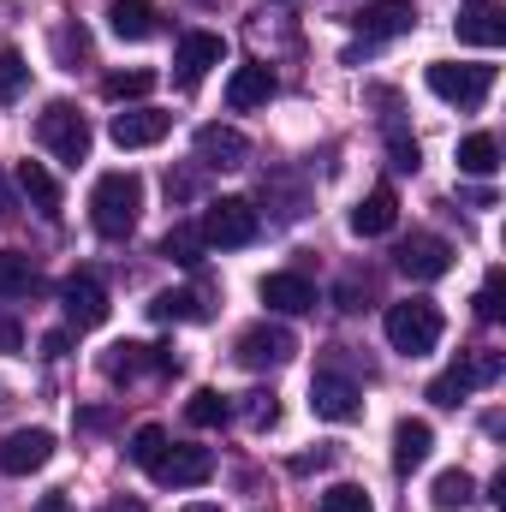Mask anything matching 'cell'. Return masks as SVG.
Here are the masks:
<instances>
[{
	"label": "cell",
	"instance_id": "6da1fadb",
	"mask_svg": "<svg viewBox=\"0 0 506 512\" xmlns=\"http://www.w3.org/2000/svg\"><path fill=\"white\" fill-rule=\"evenodd\" d=\"M381 328H387V346H393L399 358H429V352L441 346V334H447V316H441V304H429V298H405V304H387Z\"/></svg>",
	"mask_w": 506,
	"mask_h": 512
},
{
	"label": "cell",
	"instance_id": "7a4b0ae2",
	"mask_svg": "<svg viewBox=\"0 0 506 512\" xmlns=\"http://www.w3.org/2000/svg\"><path fill=\"white\" fill-rule=\"evenodd\" d=\"M143 215V179L137 173H102L90 191V227L102 239H126Z\"/></svg>",
	"mask_w": 506,
	"mask_h": 512
},
{
	"label": "cell",
	"instance_id": "3957f363",
	"mask_svg": "<svg viewBox=\"0 0 506 512\" xmlns=\"http://www.w3.org/2000/svg\"><path fill=\"white\" fill-rule=\"evenodd\" d=\"M36 143H42L54 161L78 167V161H90V120H84L72 102H48V108L36 114Z\"/></svg>",
	"mask_w": 506,
	"mask_h": 512
},
{
	"label": "cell",
	"instance_id": "277c9868",
	"mask_svg": "<svg viewBox=\"0 0 506 512\" xmlns=\"http://www.w3.org/2000/svg\"><path fill=\"white\" fill-rule=\"evenodd\" d=\"M203 245H221V251H245L256 245V233H262V215H256L251 197H215L209 209H203Z\"/></svg>",
	"mask_w": 506,
	"mask_h": 512
},
{
	"label": "cell",
	"instance_id": "5b68a950",
	"mask_svg": "<svg viewBox=\"0 0 506 512\" xmlns=\"http://www.w3.org/2000/svg\"><path fill=\"white\" fill-rule=\"evenodd\" d=\"M429 90L453 108H483V96L495 90V66H459V60H435L429 72Z\"/></svg>",
	"mask_w": 506,
	"mask_h": 512
},
{
	"label": "cell",
	"instance_id": "8992f818",
	"mask_svg": "<svg viewBox=\"0 0 506 512\" xmlns=\"http://www.w3.org/2000/svg\"><path fill=\"white\" fill-rule=\"evenodd\" d=\"M501 370H506L501 352H471V358H459L447 376H435V382H429V399H435V405H459L465 393H477V387L501 382Z\"/></svg>",
	"mask_w": 506,
	"mask_h": 512
},
{
	"label": "cell",
	"instance_id": "52a82bcc",
	"mask_svg": "<svg viewBox=\"0 0 506 512\" xmlns=\"http://www.w3.org/2000/svg\"><path fill=\"white\" fill-rule=\"evenodd\" d=\"M233 358H239L245 370H280V364H292V358H298V334H292V328H280V322H256V328L239 334Z\"/></svg>",
	"mask_w": 506,
	"mask_h": 512
},
{
	"label": "cell",
	"instance_id": "ba28073f",
	"mask_svg": "<svg viewBox=\"0 0 506 512\" xmlns=\"http://www.w3.org/2000/svg\"><path fill=\"white\" fill-rule=\"evenodd\" d=\"M310 411L328 417V423H358V417H364V393H358L352 376H340V370L328 364V370L310 376Z\"/></svg>",
	"mask_w": 506,
	"mask_h": 512
},
{
	"label": "cell",
	"instance_id": "9c48e42d",
	"mask_svg": "<svg viewBox=\"0 0 506 512\" xmlns=\"http://www.w3.org/2000/svg\"><path fill=\"white\" fill-rule=\"evenodd\" d=\"M60 310H66V328L84 334V328H102L114 304H108V292H102L96 274H66L60 280Z\"/></svg>",
	"mask_w": 506,
	"mask_h": 512
},
{
	"label": "cell",
	"instance_id": "30bf717a",
	"mask_svg": "<svg viewBox=\"0 0 506 512\" xmlns=\"http://www.w3.org/2000/svg\"><path fill=\"white\" fill-rule=\"evenodd\" d=\"M143 370L167 376V370H179V358L161 352V346H143V340H120V346L102 352V376H108V382H137Z\"/></svg>",
	"mask_w": 506,
	"mask_h": 512
},
{
	"label": "cell",
	"instance_id": "8fae6325",
	"mask_svg": "<svg viewBox=\"0 0 506 512\" xmlns=\"http://www.w3.org/2000/svg\"><path fill=\"white\" fill-rule=\"evenodd\" d=\"M149 477H155L161 489H203V483L215 477V453H209V447H167Z\"/></svg>",
	"mask_w": 506,
	"mask_h": 512
},
{
	"label": "cell",
	"instance_id": "7c38bea8",
	"mask_svg": "<svg viewBox=\"0 0 506 512\" xmlns=\"http://www.w3.org/2000/svg\"><path fill=\"white\" fill-rule=\"evenodd\" d=\"M393 256H399V274H411V280H441L453 268V245L441 233H411Z\"/></svg>",
	"mask_w": 506,
	"mask_h": 512
},
{
	"label": "cell",
	"instance_id": "4fadbf2b",
	"mask_svg": "<svg viewBox=\"0 0 506 512\" xmlns=\"http://www.w3.org/2000/svg\"><path fill=\"white\" fill-rule=\"evenodd\" d=\"M54 459V435L48 429H12L6 441H0V471L6 477H30V471H42Z\"/></svg>",
	"mask_w": 506,
	"mask_h": 512
},
{
	"label": "cell",
	"instance_id": "5bb4252c",
	"mask_svg": "<svg viewBox=\"0 0 506 512\" xmlns=\"http://www.w3.org/2000/svg\"><path fill=\"white\" fill-rule=\"evenodd\" d=\"M167 131H173V114H167V108H126V114H114L108 137H114L120 149H155Z\"/></svg>",
	"mask_w": 506,
	"mask_h": 512
},
{
	"label": "cell",
	"instance_id": "9a60e30c",
	"mask_svg": "<svg viewBox=\"0 0 506 512\" xmlns=\"http://www.w3.org/2000/svg\"><path fill=\"white\" fill-rule=\"evenodd\" d=\"M227 60V42L215 36V30H185L179 36V54H173V66H179V84L191 90V84H203V72L209 66H221Z\"/></svg>",
	"mask_w": 506,
	"mask_h": 512
},
{
	"label": "cell",
	"instance_id": "2e32d148",
	"mask_svg": "<svg viewBox=\"0 0 506 512\" xmlns=\"http://www.w3.org/2000/svg\"><path fill=\"white\" fill-rule=\"evenodd\" d=\"M262 304L268 310H280V316H304V310H316V286L304 280V274H292V268H280V274H262Z\"/></svg>",
	"mask_w": 506,
	"mask_h": 512
},
{
	"label": "cell",
	"instance_id": "e0dca14e",
	"mask_svg": "<svg viewBox=\"0 0 506 512\" xmlns=\"http://www.w3.org/2000/svg\"><path fill=\"white\" fill-rule=\"evenodd\" d=\"M429 453H435V429H429L423 417H399V423H393V471L411 477V471L429 465Z\"/></svg>",
	"mask_w": 506,
	"mask_h": 512
},
{
	"label": "cell",
	"instance_id": "ac0fdd59",
	"mask_svg": "<svg viewBox=\"0 0 506 512\" xmlns=\"http://www.w3.org/2000/svg\"><path fill=\"white\" fill-rule=\"evenodd\" d=\"M197 161L203 167H245L251 161V137L239 126H203L197 131Z\"/></svg>",
	"mask_w": 506,
	"mask_h": 512
},
{
	"label": "cell",
	"instance_id": "d6986e66",
	"mask_svg": "<svg viewBox=\"0 0 506 512\" xmlns=\"http://www.w3.org/2000/svg\"><path fill=\"white\" fill-rule=\"evenodd\" d=\"M352 24H358L364 42H387V36H405L417 24V12H411V0H376L364 12H352Z\"/></svg>",
	"mask_w": 506,
	"mask_h": 512
},
{
	"label": "cell",
	"instance_id": "ffe728a7",
	"mask_svg": "<svg viewBox=\"0 0 506 512\" xmlns=\"http://www.w3.org/2000/svg\"><path fill=\"white\" fill-rule=\"evenodd\" d=\"M108 30L120 42H155L161 36V12H155V0H108Z\"/></svg>",
	"mask_w": 506,
	"mask_h": 512
},
{
	"label": "cell",
	"instance_id": "44dd1931",
	"mask_svg": "<svg viewBox=\"0 0 506 512\" xmlns=\"http://www.w3.org/2000/svg\"><path fill=\"white\" fill-rule=\"evenodd\" d=\"M393 221H399V197H393V185H376V191L352 209V233H358V239H381V233H393Z\"/></svg>",
	"mask_w": 506,
	"mask_h": 512
},
{
	"label": "cell",
	"instance_id": "7402d4cb",
	"mask_svg": "<svg viewBox=\"0 0 506 512\" xmlns=\"http://www.w3.org/2000/svg\"><path fill=\"white\" fill-rule=\"evenodd\" d=\"M459 42H471V48H501V42H506V18H501V6L477 0L471 12H459Z\"/></svg>",
	"mask_w": 506,
	"mask_h": 512
},
{
	"label": "cell",
	"instance_id": "603a6c76",
	"mask_svg": "<svg viewBox=\"0 0 506 512\" xmlns=\"http://www.w3.org/2000/svg\"><path fill=\"white\" fill-rule=\"evenodd\" d=\"M268 96H274V72H268V66H239L233 84H227V108H233V114H251Z\"/></svg>",
	"mask_w": 506,
	"mask_h": 512
},
{
	"label": "cell",
	"instance_id": "cb8c5ba5",
	"mask_svg": "<svg viewBox=\"0 0 506 512\" xmlns=\"http://www.w3.org/2000/svg\"><path fill=\"white\" fill-rule=\"evenodd\" d=\"M477 501V477L465 471V465H453V471H441L435 483H429V507L435 512H465Z\"/></svg>",
	"mask_w": 506,
	"mask_h": 512
},
{
	"label": "cell",
	"instance_id": "d4e9b609",
	"mask_svg": "<svg viewBox=\"0 0 506 512\" xmlns=\"http://www.w3.org/2000/svg\"><path fill=\"white\" fill-rule=\"evenodd\" d=\"M459 173L495 179V173H501V137H495V131H471V137L459 143Z\"/></svg>",
	"mask_w": 506,
	"mask_h": 512
},
{
	"label": "cell",
	"instance_id": "484cf974",
	"mask_svg": "<svg viewBox=\"0 0 506 512\" xmlns=\"http://www.w3.org/2000/svg\"><path fill=\"white\" fill-rule=\"evenodd\" d=\"M18 191L30 197L36 215H48V221L60 215V185H54V173H48L42 161H18Z\"/></svg>",
	"mask_w": 506,
	"mask_h": 512
},
{
	"label": "cell",
	"instance_id": "4316f807",
	"mask_svg": "<svg viewBox=\"0 0 506 512\" xmlns=\"http://www.w3.org/2000/svg\"><path fill=\"white\" fill-rule=\"evenodd\" d=\"M149 316L155 322H203L209 304H203V292H155L149 298Z\"/></svg>",
	"mask_w": 506,
	"mask_h": 512
},
{
	"label": "cell",
	"instance_id": "83f0119b",
	"mask_svg": "<svg viewBox=\"0 0 506 512\" xmlns=\"http://www.w3.org/2000/svg\"><path fill=\"white\" fill-rule=\"evenodd\" d=\"M227 417H233V399L215 393V387H197V393L185 399V423H197V429H221Z\"/></svg>",
	"mask_w": 506,
	"mask_h": 512
},
{
	"label": "cell",
	"instance_id": "f1b7e54d",
	"mask_svg": "<svg viewBox=\"0 0 506 512\" xmlns=\"http://www.w3.org/2000/svg\"><path fill=\"white\" fill-rule=\"evenodd\" d=\"M36 292V262L24 251H0V298H24Z\"/></svg>",
	"mask_w": 506,
	"mask_h": 512
},
{
	"label": "cell",
	"instance_id": "f546056e",
	"mask_svg": "<svg viewBox=\"0 0 506 512\" xmlns=\"http://www.w3.org/2000/svg\"><path fill=\"white\" fill-rule=\"evenodd\" d=\"M167 447H173V441H167V429H161V423H137V429H131V447H126V453H131V465L155 471Z\"/></svg>",
	"mask_w": 506,
	"mask_h": 512
},
{
	"label": "cell",
	"instance_id": "4dcf8cb0",
	"mask_svg": "<svg viewBox=\"0 0 506 512\" xmlns=\"http://www.w3.org/2000/svg\"><path fill=\"white\" fill-rule=\"evenodd\" d=\"M149 90H155V72H143V66L102 78V96H108V102H137V96H149Z\"/></svg>",
	"mask_w": 506,
	"mask_h": 512
},
{
	"label": "cell",
	"instance_id": "1f68e13d",
	"mask_svg": "<svg viewBox=\"0 0 506 512\" xmlns=\"http://www.w3.org/2000/svg\"><path fill=\"white\" fill-rule=\"evenodd\" d=\"M203 251H209V245H203V233H197V227H173V233L161 239V256H167V262H179V268H197Z\"/></svg>",
	"mask_w": 506,
	"mask_h": 512
},
{
	"label": "cell",
	"instance_id": "d6a6232c",
	"mask_svg": "<svg viewBox=\"0 0 506 512\" xmlns=\"http://www.w3.org/2000/svg\"><path fill=\"white\" fill-rule=\"evenodd\" d=\"M24 84H30V60L18 48H0V102H18Z\"/></svg>",
	"mask_w": 506,
	"mask_h": 512
},
{
	"label": "cell",
	"instance_id": "836d02e7",
	"mask_svg": "<svg viewBox=\"0 0 506 512\" xmlns=\"http://www.w3.org/2000/svg\"><path fill=\"white\" fill-rule=\"evenodd\" d=\"M239 399H245V405H239V411H245V423H251L256 435H262V429H274V423H280V399H274V393H262V387H256V393H239Z\"/></svg>",
	"mask_w": 506,
	"mask_h": 512
},
{
	"label": "cell",
	"instance_id": "e575fe53",
	"mask_svg": "<svg viewBox=\"0 0 506 512\" xmlns=\"http://www.w3.org/2000/svg\"><path fill=\"white\" fill-rule=\"evenodd\" d=\"M322 512H376V501L364 495V483H334L322 495Z\"/></svg>",
	"mask_w": 506,
	"mask_h": 512
},
{
	"label": "cell",
	"instance_id": "d590c367",
	"mask_svg": "<svg viewBox=\"0 0 506 512\" xmlns=\"http://www.w3.org/2000/svg\"><path fill=\"white\" fill-rule=\"evenodd\" d=\"M387 155H393V167H399V173H417V167H423V149H417V137H405L399 126L387 131Z\"/></svg>",
	"mask_w": 506,
	"mask_h": 512
},
{
	"label": "cell",
	"instance_id": "8d00e7d4",
	"mask_svg": "<svg viewBox=\"0 0 506 512\" xmlns=\"http://www.w3.org/2000/svg\"><path fill=\"white\" fill-rule=\"evenodd\" d=\"M54 48H60V60H66V66H78V60H90V36H84V30H72V24H66L60 36H54Z\"/></svg>",
	"mask_w": 506,
	"mask_h": 512
},
{
	"label": "cell",
	"instance_id": "74e56055",
	"mask_svg": "<svg viewBox=\"0 0 506 512\" xmlns=\"http://www.w3.org/2000/svg\"><path fill=\"white\" fill-rule=\"evenodd\" d=\"M477 316H483V322L501 316V268H489V280H483V292H477Z\"/></svg>",
	"mask_w": 506,
	"mask_h": 512
},
{
	"label": "cell",
	"instance_id": "f35d334b",
	"mask_svg": "<svg viewBox=\"0 0 506 512\" xmlns=\"http://www.w3.org/2000/svg\"><path fill=\"white\" fill-rule=\"evenodd\" d=\"M358 298H370V274H364V280H358V274L340 280V310H358Z\"/></svg>",
	"mask_w": 506,
	"mask_h": 512
},
{
	"label": "cell",
	"instance_id": "ab89813d",
	"mask_svg": "<svg viewBox=\"0 0 506 512\" xmlns=\"http://www.w3.org/2000/svg\"><path fill=\"white\" fill-rule=\"evenodd\" d=\"M0 352H24V328L12 316H0Z\"/></svg>",
	"mask_w": 506,
	"mask_h": 512
},
{
	"label": "cell",
	"instance_id": "60d3db41",
	"mask_svg": "<svg viewBox=\"0 0 506 512\" xmlns=\"http://www.w3.org/2000/svg\"><path fill=\"white\" fill-rule=\"evenodd\" d=\"M322 465H334V447H316V453L292 459V471H322Z\"/></svg>",
	"mask_w": 506,
	"mask_h": 512
},
{
	"label": "cell",
	"instance_id": "b9f144b4",
	"mask_svg": "<svg viewBox=\"0 0 506 512\" xmlns=\"http://www.w3.org/2000/svg\"><path fill=\"white\" fill-rule=\"evenodd\" d=\"M66 346H72V328H60V334H48V340H42V352H48V358H66Z\"/></svg>",
	"mask_w": 506,
	"mask_h": 512
},
{
	"label": "cell",
	"instance_id": "7bdbcfd3",
	"mask_svg": "<svg viewBox=\"0 0 506 512\" xmlns=\"http://www.w3.org/2000/svg\"><path fill=\"white\" fill-rule=\"evenodd\" d=\"M36 512H72V501H66V495H42V501H36Z\"/></svg>",
	"mask_w": 506,
	"mask_h": 512
},
{
	"label": "cell",
	"instance_id": "ee69618b",
	"mask_svg": "<svg viewBox=\"0 0 506 512\" xmlns=\"http://www.w3.org/2000/svg\"><path fill=\"white\" fill-rule=\"evenodd\" d=\"M102 512H143V501H114V507H102Z\"/></svg>",
	"mask_w": 506,
	"mask_h": 512
},
{
	"label": "cell",
	"instance_id": "f6af8a7d",
	"mask_svg": "<svg viewBox=\"0 0 506 512\" xmlns=\"http://www.w3.org/2000/svg\"><path fill=\"white\" fill-rule=\"evenodd\" d=\"M185 512H221V507H209V501H203V507H185Z\"/></svg>",
	"mask_w": 506,
	"mask_h": 512
}]
</instances>
